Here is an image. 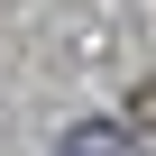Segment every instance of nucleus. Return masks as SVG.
<instances>
[{"label": "nucleus", "instance_id": "f257e3e1", "mask_svg": "<svg viewBox=\"0 0 156 156\" xmlns=\"http://www.w3.org/2000/svg\"><path fill=\"white\" fill-rule=\"evenodd\" d=\"M64 156H138V138L110 119H83V129H64Z\"/></svg>", "mask_w": 156, "mask_h": 156}, {"label": "nucleus", "instance_id": "f03ea898", "mask_svg": "<svg viewBox=\"0 0 156 156\" xmlns=\"http://www.w3.org/2000/svg\"><path fill=\"white\" fill-rule=\"evenodd\" d=\"M129 129H147V138H156V83H138V92H129Z\"/></svg>", "mask_w": 156, "mask_h": 156}]
</instances>
